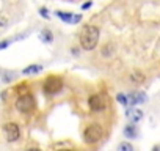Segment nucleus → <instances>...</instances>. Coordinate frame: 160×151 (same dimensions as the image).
<instances>
[{
	"label": "nucleus",
	"mask_w": 160,
	"mask_h": 151,
	"mask_svg": "<svg viewBox=\"0 0 160 151\" xmlns=\"http://www.w3.org/2000/svg\"><path fill=\"white\" fill-rule=\"evenodd\" d=\"M41 71H42V66L41 65H30V66L24 68L22 74L24 76H35V74H39Z\"/></svg>",
	"instance_id": "11"
},
{
	"label": "nucleus",
	"mask_w": 160,
	"mask_h": 151,
	"mask_svg": "<svg viewBox=\"0 0 160 151\" xmlns=\"http://www.w3.org/2000/svg\"><path fill=\"white\" fill-rule=\"evenodd\" d=\"M3 132H5L8 142H16L21 137V129H19V126L16 123H7L3 126Z\"/></svg>",
	"instance_id": "5"
},
{
	"label": "nucleus",
	"mask_w": 160,
	"mask_h": 151,
	"mask_svg": "<svg viewBox=\"0 0 160 151\" xmlns=\"http://www.w3.org/2000/svg\"><path fill=\"white\" fill-rule=\"evenodd\" d=\"M102 135H104L102 126L93 123V124H90L85 129V132H83V142L88 143V145H94V143H98L102 138Z\"/></svg>",
	"instance_id": "2"
},
{
	"label": "nucleus",
	"mask_w": 160,
	"mask_h": 151,
	"mask_svg": "<svg viewBox=\"0 0 160 151\" xmlns=\"http://www.w3.org/2000/svg\"><path fill=\"white\" fill-rule=\"evenodd\" d=\"M122 134H124V137H126V138H130V140L137 138V137H138V129H137L135 123H130V124H127V126L124 128Z\"/></svg>",
	"instance_id": "10"
},
{
	"label": "nucleus",
	"mask_w": 160,
	"mask_h": 151,
	"mask_svg": "<svg viewBox=\"0 0 160 151\" xmlns=\"http://www.w3.org/2000/svg\"><path fill=\"white\" fill-rule=\"evenodd\" d=\"M16 109L19 112H32L35 109V98L30 95V93H25V95H21L16 101Z\"/></svg>",
	"instance_id": "3"
},
{
	"label": "nucleus",
	"mask_w": 160,
	"mask_h": 151,
	"mask_svg": "<svg viewBox=\"0 0 160 151\" xmlns=\"http://www.w3.org/2000/svg\"><path fill=\"white\" fill-rule=\"evenodd\" d=\"M39 14H41L44 19H49V18H50V16H49V11H47V8H44V7H42V8H39Z\"/></svg>",
	"instance_id": "17"
},
{
	"label": "nucleus",
	"mask_w": 160,
	"mask_h": 151,
	"mask_svg": "<svg viewBox=\"0 0 160 151\" xmlns=\"http://www.w3.org/2000/svg\"><path fill=\"white\" fill-rule=\"evenodd\" d=\"M116 101L121 104V106H130V99H129V95H124V93H118L116 95Z\"/></svg>",
	"instance_id": "14"
},
{
	"label": "nucleus",
	"mask_w": 160,
	"mask_h": 151,
	"mask_svg": "<svg viewBox=\"0 0 160 151\" xmlns=\"http://www.w3.org/2000/svg\"><path fill=\"white\" fill-rule=\"evenodd\" d=\"M126 118L130 123H135L137 124V123H140L143 120V112L140 109H137V107H130V109L126 110Z\"/></svg>",
	"instance_id": "8"
},
{
	"label": "nucleus",
	"mask_w": 160,
	"mask_h": 151,
	"mask_svg": "<svg viewBox=\"0 0 160 151\" xmlns=\"http://www.w3.org/2000/svg\"><path fill=\"white\" fill-rule=\"evenodd\" d=\"M112 54H113V46H112V44H107V46L102 49V55H104V57H110Z\"/></svg>",
	"instance_id": "16"
},
{
	"label": "nucleus",
	"mask_w": 160,
	"mask_h": 151,
	"mask_svg": "<svg viewBox=\"0 0 160 151\" xmlns=\"http://www.w3.org/2000/svg\"><path fill=\"white\" fill-rule=\"evenodd\" d=\"M55 14H57L58 19H61L66 24H78L80 21H82V16H80V14L74 16V13H68V11H57Z\"/></svg>",
	"instance_id": "7"
},
{
	"label": "nucleus",
	"mask_w": 160,
	"mask_h": 151,
	"mask_svg": "<svg viewBox=\"0 0 160 151\" xmlns=\"http://www.w3.org/2000/svg\"><path fill=\"white\" fill-rule=\"evenodd\" d=\"M154 149H160V146H154Z\"/></svg>",
	"instance_id": "20"
},
{
	"label": "nucleus",
	"mask_w": 160,
	"mask_h": 151,
	"mask_svg": "<svg viewBox=\"0 0 160 151\" xmlns=\"http://www.w3.org/2000/svg\"><path fill=\"white\" fill-rule=\"evenodd\" d=\"M127 95H129V99H130V104H132V106L143 104V102H146V101H148L146 93H143V91H140V90L132 91V93H127Z\"/></svg>",
	"instance_id": "9"
},
{
	"label": "nucleus",
	"mask_w": 160,
	"mask_h": 151,
	"mask_svg": "<svg viewBox=\"0 0 160 151\" xmlns=\"http://www.w3.org/2000/svg\"><path fill=\"white\" fill-rule=\"evenodd\" d=\"M39 38H41V41H42V43H47V44H50V43L53 41V33H52L49 29H44V30H41V33H39Z\"/></svg>",
	"instance_id": "12"
},
{
	"label": "nucleus",
	"mask_w": 160,
	"mask_h": 151,
	"mask_svg": "<svg viewBox=\"0 0 160 151\" xmlns=\"http://www.w3.org/2000/svg\"><path fill=\"white\" fill-rule=\"evenodd\" d=\"M61 88H63V81L60 77H55V76L47 77L44 82V91L47 95H57L58 91H61Z\"/></svg>",
	"instance_id": "4"
},
{
	"label": "nucleus",
	"mask_w": 160,
	"mask_h": 151,
	"mask_svg": "<svg viewBox=\"0 0 160 151\" xmlns=\"http://www.w3.org/2000/svg\"><path fill=\"white\" fill-rule=\"evenodd\" d=\"M144 74L141 72V71H133L132 74H130V81L133 82V84H137V85H140V84H143L144 82Z\"/></svg>",
	"instance_id": "13"
},
{
	"label": "nucleus",
	"mask_w": 160,
	"mask_h": 151,
	"mask_svg": "<svg viewBox=\"0 0 160 151\" xmlns=\"http://www.w3.org/2000/svg\"><path fill=\"white\" fill-rule=\"evenodd\" d=\"M88 106H90V109L93 112H102L105 109V101H104V98L101 95H93L88 99Z\"/></svg>",
	"instance_id": "6"
},
{
	"label": "nucleus",
	"mask_w": 160,
	"mask_h": 151,
	"mask_svg": "<svg viewBox=\"0 0 160 151\" xmlns=\"http://www.w3.org/2000/svg\"><path fill=\"white\" fill-rule=\"evenodd\" d=\"M99 29L94 25H85L80 33V46L83 50H93L99 43Z\"/></svg>",
	"instance_id": "1"
},
{
	"label": "nucleus",
	"mask_w": 160,
	"mask_h": 151,
	"mask_svg": "<svg viewBox=\"0 0 160 151\" xmlns=\"http://www.w3.org/2000/svg\"><path fill=\"white\" fill-rule=\"evenodd\" d=\"M118 151H133V146L127 142H122L118 145Z\"/></svg>",
	"instance_id": "15"
},
{
	"label": "nucleus",
	"mask_w": 160,
	"mask_h": 151,
	"mask_svg": "<svg viewBox=\"0 0 160 151\" xmlns=\"http://www.w3.org/2000/svg\"><path fill=\"white\" fill-rule=\"evenodd\" d=\"M91 5H93V2H87L82 5V10H88V8H91Z\"/></svg>",
	"instance_id": "19"
},
{
	"label": "nucleus",
	"mask_w": 160,
	"mask_h": 151,
	"mask_svg": "<svg viewBox=\"0 0 160 151\" xmlns=\"http://www.w3.org/2000/svg\"><path fill=\"white\" fill-rule=\"evenodd\" d=\"M10 46V41H0V50L2 49H7Z\"/></svg>",
	"instance_id": "18"
}]
</instances>
